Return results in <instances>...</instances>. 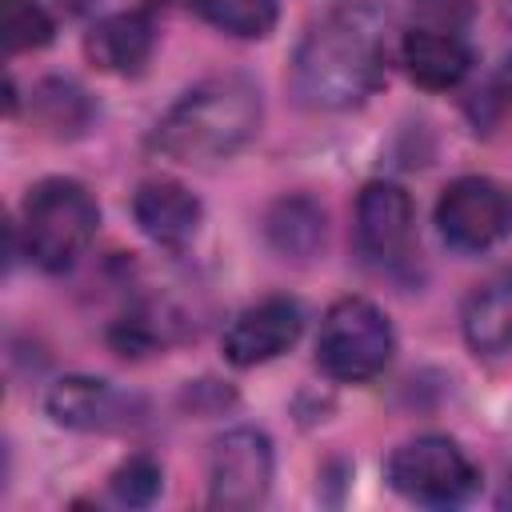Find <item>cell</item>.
<instances>
[{"label": "cell", "instance_id": "7", "mask_svg": "<svg viewBox=\"0 0 512 512\" xmlns=\"http://www.w3.org/2000/svg\"><path fill=\"white\" fill-rule=\"evenodd\" d=\"M272 488V444L260 428H232L212 444L208 456V504L244 512L268 500Z\"/></svg>", "mask_w": 512, "mask_h": 512}, {"label": "cell", "instance_id": "18", "mask_svg": "<svg viewBox=\"0 0 512 512\" xmlns=\"http://www.w3.org/2000/svg\"><path fill=\"white\" fill-rule=\"evenodd\" d=\"M52 32H56V24L44 12V4H36V0H4L0 4V40H4L8 56L44 48L52 40Z\"/></svg>", "mask_w": 512, "mask_h": 512}, {"label": "cell", "instance_id": "23", "mask_svg": "<svg viewBox=\"0 0 512 512\" xmlns=\"http://www.w3.org/2000/svg\"><path fill=\"white\" fill-rule=\"evenodd\" d=\"M496 504H500V508H512V472H508V480H504V488H500Z\"/></svg>", "mask_w": 512, "mask_h": 512}, {"label": "cell", "instance_id": "22", "mask_svg": "<svg viewBox=\"0 0 512 512\" xmlns=\"http://www.w3.org/2000/svg\"><path fill=\"white\" fill-rule=\"evenodd\" d=\"M60 4H64V8L72 12V16H84V12H92V8L100 4V0H60Z\"/></svg>", "mask_w": 512, "mask_h": 512}, {"label": "cell", "instance_id": "3", "mask_svg": "<svg viewBox=\"0 0 512 512\" xmlns=\"http://www.w3.org/2000/svg\"><path fill=\"white\" fill-rule=\"evenodd\" d=\"M96 224H100V208L92 192L80 180L52 176L40 180L24 200L20 248L36 268L64 272L84 256V248L96 236Z\"/></svg>", "mask_w": 512, "mask_h": 512}, {"label": "cell", "instance_id": "12", "mask_svg": "<svg viewBox=\"0 0 512 512\" xmlns=\"http://www.w3.org/2000/svg\"><path fill=\"white\" fill-rule=\"evenodd\" d=\"M404 68L420 88H452L468 76L472 68V44H468V28H444V24H416L408 20L404 32Z\"/></svg>", "mask_w": 512, "mask_h": 512}, {"label": "cell", "instance_id": "19", "mask_svg": "<svg viewBox=\"0 0 512 512\" xmlns=\"http://www.w3.org/2000/svg\"><path fill=\"white\" fill-rule=\"evenodd\" d=\"M160 480H164V472H160V464H156L152 456H128V460L112 472V496H116L120 504L144 508V504L156 500Z\"/></svg>", "mask_w": 512, "mask_h": 512}, {"label": "cell", "instance_id": "13", "mask_svg": "<svg viewBox=\"0 0 512 512\" xmlns=\"http://www.w3.org/2000/svg\"><path fill=\"white\" fill-rule=\"evenodd\" d=\"M132 216L140 224V232L164 248H180L196 236L200 228V200L180 184V180H168V176H156V180H144L132 196Z\"/></svg>", "mask_w": 512, "mask_h": 512}, {"label": "cell", "instance_id": "14", "mask_svg": "<svg viewBox=\"0 0 512 512\" xmlns=\"http://www.w3.org/2000/svg\"><path fill=\"white\" fill-rule=\"evenodd\" d=\"M460 328L476 356L484 360L512 356V268L472 288L460 312Z\"/></svg>", "mask_w": 512, "mask_h": 512}, {"label": "cell", "instance_id": "15", "mask_svg": "<svg viewBox=\"0 0 512 512\" xmlns=\"http://www.w3.org/2000/svg\"><path fill=\"white\" fill-rule=\"evenodd\" d=\"M324 208L296 192V196H280L268 216H264V236H268V248L284 260H312L320 248H324Z\"/></svg>", "mask_w": 512, "mask_h": 512}, {"label": "cell", "instance_id": "5", "mask_svg": "<svg viewBox=\"0 0 512 512\" xmlns=\"http://www.w3.org/2000/svg\"><path fill=\"white\" fill-rule=\"evenodd\" d=\"M388 484L416 504H460L476 488V468L448 436H416L388 456Z\"/></svg>", "mask_w": 512, "mask_h": 512}, {"label": "cell", "instance_id": "4", "mask_svg": "<svg viewBox=\"0 0 512 512\" xmlns=\"http://www.w3.org/2000/svg\"><path fill=\"white\" fill-rule=\"evenodd\" d=\"M392 352H396L392 324L372 300L344 296L324 312L320 340H316V360L332 380L364 384V380H372L388 368Z\"/></svg>", "mask_w": 512, "mask_h": 512}, {"label": "cell", "instance_id": "8", "mask_svg": "<svg viewBox=\"0 0 512 512\" xmlns=\"http://www.w3.org/2000/svg\"><path fill=\"white\" fill-rule=\"evenodd\" d=\"M48 416L72 432H124L144 420V400L100 376H64L48 392Z\"/></svg>", "mask_w": 512, "mask_h": 512}, {"label": "cell", "instance_id": "16", "mask_svg": "<svg viewBox=\"0 0 512 512\" xmlns=\"http://www.w3.org/2000/svg\"><path fill=\"white\" fill-rule=\"evenodd\" d=\"M188 8L236 40H264L276 28V0H188Z\"/></svg>", "mask_w": 512, "mask_h": 512}, {"label": "cell", "instance_id": "20", "mask_svg": "<svg viewBox=\"0 0 512 512\" xmlns=\"http://www.w3.org/2000/svg\"><path fill=\"white\" fill-rule=\"evenodd\" d=\"M416 24H444V28H468L472 0H412Z\"/></svg>", "mask_w": 512, "mask_h": 512}, {"label": "cell", "instance_id": "1", "mask_svg": "<svg viewBox=\"0 0 512 512\" xmlns=\"http://www.w3.org/2000/svg\"><path fill=\"white\" fill-rule=\"evenodd\" d=\"M384 28L388 8L376 0H344L312 20L292 52V96L316 112L356 108L384 76Z\"/></svg>", "mask_w": 512, "mask_h": 512}, {"label": "cell", "instance_id": "21", "mask_svg": "<svg viewBox=\"0 0 512 512\" xmlns=\"http://www.w3.org/2000/svg\"><path fill=\"white\" fill-rule=\"evenodd\" d=\"M492 92L504 100V104H512V60L500 68V76H496V84H492Z\"/></svg>", "mask_w": 512, "mask_h": 512}, {"label": "cell", "instance_id": "9", "mask_svg": "<svg viewBox=\"0 0 512 512\" xmlns=\"http://www.w3.org/2000/svg\"><path fill=\"white\" fill-rule=\"evenodd\" d=\"M416 232L412 200L392 180H372L356 196V248L372 264H396L408 256Z\"/></svg>", "mask_w": 512, "mask_h": 512}, {"label": "cell", "instance_id": "6", "mask_svg": "<svg viewBox=\"0 0 512 512\" xmlns=\"http://www.w3.org/2000/svg\"><path fill=\"white\" fill-rule=\"evenodd\" d=\"M436 228L456 252H484L512 232V196L488 176H460L436 200Z\"/></svg>", "mask_w": 512, "mask_h": 512}, {"label": "cell", "instance_id": "2", "mask_svg": "<svg viewBox=\"0 0 512 512\" xmlns=\"http://www.w3.org/2000/svg\"><path fill=\"white\" fill-rule=\"evenodd\" d=\"M260 88L244 76H212L188 88L156 124L152 148L176 164L208 168L236 156L260 132Z\"/></svg>", "mask_w": 512, "mask_h": 512}, {"label": "cell", "instance_id": "17", "mask_svg": "<svg viewBox=\"0 0 512 512\" xmlns=\"http://www.w3.org/2000/svg\"><path fill=\"white\" fill-rule=\"evenodd\" d=\"M32 108H36L40 124L52 128L56 136H76L92 120V104L72 80H44L32 96Z\"/></svg>", "mask_w": 512, "mask_h": 512}, {"label": "cell", "instance_id": "11", "mask_svg": "<svg viewBox=\"0 0 512 512\" xmlns=\"http://www.w3.org/2000/svg\"><path fill=\"white\" fill-rule=\"evenodd\" d=\"M156 8L152 4H136L128 12H112L104 20H96V28L84 36V52L100 72L112 76H136L156 48Z\"/></svg>", "mask_w": 512, "mask_h": 512}, {"label": "cell", "instance_id": "10", "mask_svg": "<svg viewBox=\"0 0 512 512\" xmlns=\"http://www.w3.org/2000/svg\"><path fill=\"white\" fill-rule=\"evenodd\" d=\"M304 328V312L288 296H268L252 308H244L228 332H224V360L236 368H256L276 356H284Z\"/></svg>", "mask_w": 512, "mask_h": 512}]
</instances>
